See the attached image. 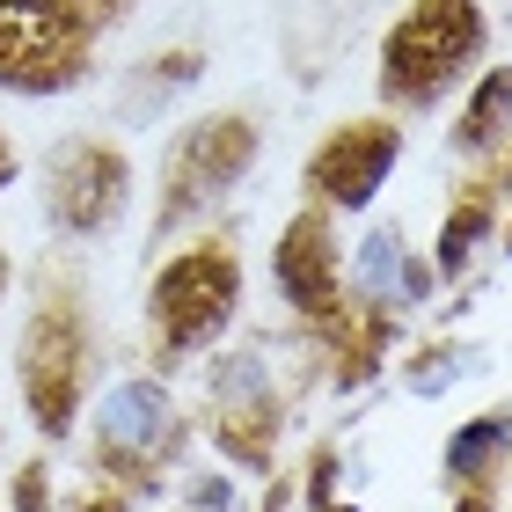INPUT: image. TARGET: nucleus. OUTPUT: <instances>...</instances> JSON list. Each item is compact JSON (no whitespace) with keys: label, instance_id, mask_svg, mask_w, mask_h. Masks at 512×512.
Wrapping results in <instances>:
<instances>
[{"label":"nucleus","instance_id":"nucleus-17","mask_svg":"<svg viewBox=\"0 0 512 512\" xmlns=\"http://www.w3.org/2000/svg\"><path fill=\"white\" fill-rule=\"evenodd\" d=\"M454 512H491V498H483V491H469V498H461Z\"/></svg>","mask_w":512,"mask_h":512},{"label":"nucleus","instance_id":"nucleus-6","mask_svg":"<svg viewBox=\"0 0 512 512\" xmlns=\"http://www.w3.org/2000/svg\"><path fill=\"white\" fill-rule=\"evenodd\" d=\"M132 198V161L110 139H66L44 161V213L59 235H103Z\"/></svg>","mask_w":512,"mask_h":512},{"label":"nucleus","instance_id":"nucleus-7","mask_svg":"<svg viewBox=\"0 0 512 512\" xmlns=\"http://www.w3.org/2000/svg\"><path fill=\"white\" fill-rule=\"evenodd\" d=\"M395 161H403V125L352 118L308 154V198L322 213H359V205H374V191L388 183Z\"/></svg>","mask_w":512,"mask_h":512},{"label":"nucleus","instance_id":"nucleus-13","mask_svg":"<svg viewBox=\"0 0 512 512\" xmlns=\"http://www.w3.org/2000/svg\"><path fill=\"white\" fill-rule=\"evenodd\" d=\"M505 132H512V66H498V74L469 96V110H461V125H454V147L461 154H491Z\"/></svg>","mask_w":512,"mask_h":512},{"label":"nucleus","instance_id":"nucleus-15","mask_svg":"<svg viewBox=\"0 0 512 512\" xmlns=\"http://www.w3.org/2000/svg\"><path fill=\"white\" fill-rule=\"evenodd\" d=\"M483 183H491V191H498V198L512 191V147H505V154L491 161V169H483Z\"/></svg>","mask_w":512,"mask_h":512},{"label":"nucleus","instance_id":"nucleus-2","mask_svg":"<svg viewBox=\"0 0 512 512\" xmlns=\"http://www.w3.org/2000/svg\"><path fill=\"white\" fill-rule=\"evenodd\" d=\"M476 52H483V8L476 0H410L403 22H395L388 44H381V74L374 81H381L388 103L425 110L469 74Z\"/></svg>","mask_w":512,"mask_h":512},{"label":"nucleus","instance_id":"nucleus-18","mask_svg":"<svg viewBox=\"0 0 512 512\" xmlns=\"http://www.w3.org/2000/svg\"><path fill=\"white\" fill-rule=\"evenodd\" d=\"M0 293H8V249H0Z\"/></svg>","mask_w":512,"mask_h":512},{"label":"nucleus","instance_id":"nucleus-10","mask_svg":"<svg viewBox=\"0 0 512 512\" xmlns=\"http://www.w3.org/2000/svg\"><path fill=\"white\" fill-rule=\"evenodd\" d=\"M213 439L235 461H249V469L271 461V447H278V395H271V381H264L256 359H227L213 374Z\"/></svg>","mask_w":512,"mask_h":512},{"label":"nucleus","instance_id":"nucleus-8","mask_svg":"<svg viewBox=\"0 0 512 512\" xmlns=\"http://www.w3.org/2000/svg\"><path fill=\"white\" fill-rule=\"evenodd\" d=\"M176 439H183L176 403H169L154 381H125V388L103 395V410H96V454H103L110 476L154 483V461H169Z\"/></svg>","mask_w":512,"mask_h":512},{"label":"nucleus","instance_id":"nucleus-20","mask_svg":"<svg viewBox=\"0 0 512 512\" xmlns=\"http://www.w3.org/2000/svg\"><path fill=\"white\" fill-rule=\"evenodd\" d=\"M322 512H352V505H322Z\"/></svg>","mask_w":512,"mask_h":512},{"label":"nucleus","instance_id":"nucleus-14","mask_svg":"<svg viewBox=\"0 0 512 512\" xmlns=\"http://www.w3.org/2000/svg\"><path fill=\"white\" fill-rule=\"evenodd\" d=\"M15 512H52V469L30 461V469L15 476Z\"/></svg>","mask_w":512,"mask_h":512},{"label":"nucleus","instance_id":"nucleus-4","mask_svg":"<svg viewBox=\"0 0 512 512\" xmlns=\"http://www.w3.org/2000/svg\"><path fill=\"white\" fill-rule=\"evenodd\" d=\"M235 300H242V264L220 235H205L183 256H169V264L154 271V293H147L154 352L183 359V352H198V344H213L227 322H235Z\"/></svg>","mask_w":512,"mask_h":512},{"label":"nucleus","instance_id":"nucleus-9","mask_svg":"<svg viewBox=\"0 0 512 512\" xmlns=\"http://www.w3.org/2000/svg\"><path fill=\"white\" fill-rule=\"evenodd\" d=\"M271 271H278V293L293 300L308 322H330L344 308V264H337V227L322 205H308V213H293L286 220V235H278V256H271Z\"/></svg>","mask_w":512,"mask_h":512},{"label":"nucleus","instance_id":"nucleus-16","mask_svg":"<svg viewBox=\"0 0 512 512\" xmlns=\"http://www.w3.org/2000/svg\"><path fill=\"white\" fill-rule=\"evenodd\" d=\"M15 183V147H8V132H0V191Z\"/></svg>","mask_w":512,"mask_h":512},{"label":"nucleus","instance_id":"nucleus-11","mask_svg":"<svg viewBox=\"0 0 512 512\" xmlns=\"http://www.w3.org/2000/svg\"><path fill=\"white\" fill-rule=\"evenodd\" d=\"M505 454H512V410H483L447 439V476L483 491L491 476H505Z\"/></svg>","mask_w":512,"mask_h":512},{"label":"nucleus","instance_id":"nucleus-19","mask_svg":"<svg viewBox=\"0 0 512 512\" xmlns=\"http://www.w3.org/2000/svg\"><path fill=\"white\" fill-rule=\"evenodd\" d=\"M505 256H512V220H505Z\"/></svg>","mask_w":512,"mask_h":512},{"label":"nucleus","instance_id":"nucleus-1","mask_svg":"<svg viewBox=\"0 0 512 512\" xmlns=\"http://www.w3.org/2000/svg\"><path fill=\"white\" fill-rule=\"evenodd\" d=\"M103 37L96 0H0V88L8 96H66L88 81Z\"/></svg>","mask_w":512,"mask_h":512},{"label":"nucleus","instance_id":"nucleus-5","mask_svg":"<svg viewBox=\"0 0 512 512\" xmlns=\"http://www.w3.org/2000/svg\"><path fill=\"white\" fill-rule=\"evenodd\" d=\"M256 161V125L242 110H213V118H191L176 132L169 161H161V213L154 227H183L191 213L220 205Z\"/></svg>","mask_w":512,"mask_h":512},{"label":"nucleus","instance_id":"nucleus-12","mask_svg":"<svg viewBox=\"0 0 512 512\" xmlns=\"http://www.w3.org/2000/svg\"><path fill=\"white\" fill-rule=\"evenodd\" d=\"M498 205H505V198H498L483 176H476L469 191L454 198V213L439 220V271H447V278H454V271H469L476 242H491V227H498Z\"/></svg>","mask_w":512,"mask_h":512},{"label":"nucleus","instance_id":"nucleus-3","mask_svg":"<svg viewBox=\"0 0 512 512\" xmlns=\"http://www.w3.org/2000/svg\"><path fill=\"white\" fill-rule=\"evenodd\" d=\"M15 381H22V403H30L44 439L74 432L81 388H88V315H81V293L74 286H52L30 308L22 344H15Z\"/></svg>","mask_w":512,"mask_h":512}]
</instances>
